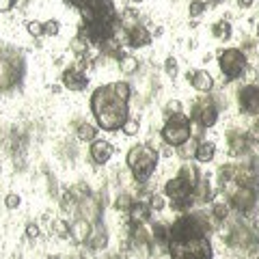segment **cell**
<instances>
[{"instance_id": "cell-1", "label": "cell", "mask_w": 259, "mask_h": 259, "mask_svg": "<svg viewBox=\"0 0 259 259\" xmlns=\"http://www.w3.org/2000/svg\"><path fill=\"white\" fill-rule=\"evenodd\" d=\"M127 100H123L112 84L97 87L91 95V112L97 121V127L106 132H117L123 127V123L130 119V106Z\"/></svg>"}, {"instance_id": "cell-2", "label": "cell", "mask_w": 259, "mask_h": 259, "mask_svg": "<svg viewBox=\"0 0 259 259\" xmlns=\"http://www.w3.org/2000/svg\"><path fill=\"white\" fill-rule=\"evenodd\" d=\"M199 180H201L199 168L194 164H184L180 168V173H177L173 180L166 182L164 194L171 199V205L175 212H184V209H188L194 203L192 190H194V186L199 184Z\"/></svg>"}, {"instance_id": "cell-3", "label": "cell", "mask_w": 259, "mask_h": 259, "mask_svg": "<svg viewBox=\"0 0 259 259\" xmlns=\"http://www.w3.org/2000/svg\"><path fill=\"white\" fill-rule=\"evenodd\" d=\"M125 162H127V168L134 180L139 184H145L158 166V151L149 147V145H134V147L127 151Z\"/></svg>"}, {"instance_id": "cell-4", "label": "cell", "mask_w": 259, "mask_h": 259, "mask_svg": "<svg viewBox=\"0 0 259 259\" xmlns=\"http://www.w3.org/2000/svg\"><path fill=\"white\" fill-rule=\"evenodd\" d=\"M168 255L171 259H214L212 242L203 238H190V240H171L168 244Z\"/></svg>"}, {"instance_id": "cell-5", "label": "cell", "mask_w": 259, "mask_h": 259, "mask_svg": "<svg viewBox=\"0 0 259 259\" xmlns=\"http://www.w3.org/2000/svg\"><path fill=\"white\" fill-rule=\"evenodd\" d=\"M192 139V121L182 112V115L168 117L164 127H162V141L168 147H180L186 141Z\"/></svg>"}, {"instance_id": "cell-6", "label": "cell", "mask_w": 259, "mask_h": 259, "mask_svg": "<svg viewBox=\"0 0 259 259\" xmlns=\"http://www.w3.org/2000/svg\"><path fill=\"white\" fill-rule=\"evenodd\" d=\"M218 67L227 80H238L246 71V54L238 48H227L218 56Z\"/></svg>"}, {"instance_id": "cell-7", "label": "cell", "mask_w": 259, "mask_h": 259, "mask_svg": "<svg viewBox=\"0 0 259 259\" xmlns=\"http://www.w3.org/2000/svg\"><path fill=\"white\" fill-rule=\"evenodd\" d=\"M190 121H197L199 127H212L218 121V106L209 95H201L190 110Z\"/></svg>"}, {"instance_id": "cell-8", "label": "cell", "mask_w": 259, "mask_h": 259, "mask_svg": "<svg viewBox=\"0 0 259 259\" xmlns=\"http://www.w3.org/2000/svg\"><path fill=\"white\" fill-rule=\"evenodd\" d=\"M24 63L18 56H0V91H9L20 82Z\"/></svg>"}, {"instance_id": "cell-9", "label": "cell", "mask_w": 259, "mask_h": 259, "mask_svg": "<svg viewBox=\"0 0 259 259\" xmlns=\"http://www.w3.org/2000/svg\"><path fill=\"white\" fill-rule=\"evenodd\" d=\"M236 184V182H233ZM225 190H229V199H231V205L238 209V212L246 214L250 209L255 207L257 203V188L255 186H242V184H236L233 188L227 186Z\"/></svg>"}, {"instance_id": "cell-10", "label": "cell", "mask_w": 259, "mask_h": 259, "mask_svg": "<svg viewBox=\"0 0 259 259\" xmlns=\"http://www.w3.org/2000/svg\"><path fill=\"white\" fill-rule=\"evenodd\" d=\"M240 102V110L246 115H259V87L255 84H246L238 95Z\"/></svg>"}, {"instance_id": "cell-11", "label": "cell", "mask_w": 259, "mask_h": 259, "mask_svg": "<svg viewBox=\"0 0 259 259\" xmlns=\"http://www.w3.org/2000/svg\"><path fill=\"white\" fill-rule=\"evenodd\" d=\"M61 82L65 89H69V91H82V89H87V84H89V78L80 67H69V69L63 71Z\"/></svg>"}, {"instance_id": "cell-12", "label": "cell", "mask_w": 259, "mask_h": 259, "mask_svg": "<svg viewBox=\"0 0 259 259\" xmlns=\"http://www.w3.org/2000/svg\"><path fill=\"white\" fill-rule=\"evenodd\" d=\"M78 214L87 218L89 223H100V214H102V203H100V199H95V197H84L82 201L78 203Z\"/></svg>"}, {"instance_id": "cell-13", "label": "cell", "mask_w": 259, "mask_h": 259, "mask_svg": "<svg viewBox=\"0 0 259 259\" xmlns=\"http://www.w3.org/2000/svg\"><path fill=\"white\" fill-rule=\"evenodd\" d=\"M91 229H93V223H89L87 218H76L74 223L69 225V238L71 242L76 244H87L89 242V236H91Z\"/></svg>"}, {"instance_id": "cell-14", "label": "cell", "mask_w": 259, "mask_h": 259, "mask_svg": "<svg viewBox=\"0 0 259 259\" xmlns=\"http://www.w3.org/2000/svg\"><path fill=\"white\" fill-rule=\"evenodd\" d=\"M112 145L108 141H102L97 139L91 143V147H89V156H91V160L95 162V164H106V162L112 158Z\"/></svg>"}, {"instance_id": "cell-15", "label": "cell", "mask_w": 259, "mask_h": 259, "mask_svg": "<svg viewBox=\"0 0 259 259\" xmlns=\"http://www.w3.org/2000/svg\"><path fill=\"white\" fill-rule=\"evenodd\" d=\"M188 80L192 89H197L199 93H209L214 89V78L209 71L205 69H197V71H188Z\"/></svg>"}, {"instance_id": "cell-16", "label": "cell", "mask_w": 259, "mask_h": 259, "mask_svg": "<svg viewBox=\"0 0 259 259\" xmlns=\"http://www.w3.org/2000/svg\"><path fill=\"white\" fill-rule=\"evenodd\" d=\"M151 212L153 209L149 207V203H145V201H134L132 203V207H130V223L132 225H145L149 221V216H151Z\"/></svg>"}, {"instance_id": "cell-17", "label": "cell", "mask_w": 259, "mask_h": 259, "mask_svg": "<svg viewBox=\"0 0 259 259\" xmlns=\"http://www.w3.org/2000/svg\"><path fill=\"white\" fill-rule=\"evenodd\" d=\"M87 244L91 246L93 250L106 248V244H108V231H106V227H104L102 223H93V229H91V236H89Z\"/></svg>"}, {"instance_id": "cell-18", "label": "cell", "mask_w": 259, "mask_h": 259, "mask_svg": "<svg viewBox=\"0 0 259 259\" xmlns=\"http://www.w3.org/2000/svg\"><path fill=\"white\" fill-rule=\"evenodd\" d=\"M127 35V44H130V48H145V46H149L151 44V32L145 28V26H136V28H132V30H127L125 32Z\"/></svg>"}, {"instance_id": "cell-19", "label": "cell", "mask_w": 259, "mask_h": 259, "mask_svg": "<svg viewBox=\"0 0 259 259\" xmlns=\"http://www.w3.org/2000/svg\"><path fill=\"white\" fill-rule=\"evenodd\" d=\"M151 238H153V242H156V246L168 248V244H171V225L156 223L153 225V231H151Z\"/></svg>"}, {"instance_id": "cell-20", "label": "cell", "mask_w": 259, "mask_h": 259, "mask_svg": "<svg viewBox=\"0 0 259 259\" xmlns=\"http://www.w3.org/2000/svg\"><path fill=\"white\" fill-rule=\"evenodd\" d=\"M216 156V145L209 143V141H201L199 147H197V153H194V158H197L201 164H207V162H212Z\"/></svg>"}, {"instance_id": "cell-21", "label": "cell", "mask_w": 259, "mask_h": 259, "mask_svg": "<svg viewBox=\"0 0 259 259\" xmlns=\"http://www.w3.org/2000/svg\"><path fill=\"white\" fill-rule=\"evenodd\" d=\"M76 136L82 143H93V141H97V127L91 123H78Z\"/></svg>"}, {"instance_id": "cell-22", "label": "cell", "mask_w": 259, "mask_h": 259, "mask_svg": "<svg viewBox=\"0 0 259 259\" xmlns=\"http://www.w3.org/2000/svg\"><path fill=\"white\" fill-rule=\"evenodd\" d=\"M119 69H121V74H125V76H132L139 71V59H134V56H121L119 59Z\"/></svg>"}, {"instance_id": "cell-23", "label": "cell", "mask_w": 259, "mask_h": 259, "mask_svg": "<svg viewBox=\"0 0 259 259\" xmlns=\"http://www.w3.org/2000/svg\"><path fill=\"white\" fill-rule=\"evenodd\" d=\"M229 151L233 153V156H238V153H244L246 147H248V141H246V136H242V134H229Z\"/></svg>"}, {"instance_id": "cell-24", "label": "cell", "mask_w": 259, "mask_h": 259, "mask_svg": "<svg viewBox=\"0 0 259 259\" xmlns=\"http://www.w3.org/2000/svg\"><path fill=\"white\" fill-rule=\"evenodd\" d=\"M197 147H199V143H197V139H192L190 141H186L184 145H180L177 147V156H180L182 160H190V158H194V153H197Z\"/></svg>"}, {"instance_id": "cell-25", "label": "cell", "mask_w": 259, "mask_h": 259, "mask_svg": "<svg viewBox=\"0 0 259 259\" xmlns=\"http://www.w3.org/2000/svg\"><path fill=\"white\" fill-rule=\"evenodd\" d=\"M212 32L216 39H221V41H227V39L231 37V24L229 22H216L212 26Z\"/></svg>"}, {"instance_id": "cell-26", "label": "cell", "mask_w": 259, "mask_h": 259, "mask_svg": "<svg viewBox=\"0 0 259 259\" xmlns=\"http://www.w3.org/2000/svg\"><path fill=\"white\" fill-rule=\"evenodd\" d=\"M212 216H214L216 223H223V221H227V216H229V207H227L225 203H214Z\"/></svg>"}, {"instance_id": "cell-27", "label": "cell", "mask_w": 259, "mask_h": 259, "mask_svg": "<svg viewBox=\"0 0 259 259\" xmlns=\"http://www.w3.org/2000/svg\"><path fill=\"white\" fill-rule=\"evenodd\" d=\"M164 115L168 117H175V115H182V102L180 100H168L166 106H164Z\"/></svg>"}, {"instance_id": "cell-28", "label": "cell", "mask_w": 259, "mask_h": 259, "mask_svg": "<svg viewBox=\"0 0 259 259\" xmlns=\"http://www.w3.org/2000/svg\"><path fill=\"white\" fill-rule=\"evenodd\" d=\"M121 130H123V134H125V136H134V134H139V130H141L139 119H127Z\"/></svg>"}, {"instance_id": "cell-29", "label": "cell", "mask_w": 259, "mask_h": 259, "mask_svg": "<svg viewBox=\"0 0 259 259\" xmlns=\"http://www.w3.org/2000/svg\"><path fill=\"white\" fill-rule=\"evenodd\" d=\"M26 30L30 32L32 37H41V35H46V30H44V22H37V20H30V22L26 24Z\"/></svg>"}, {"instance_id": "cell-30", "label": "cell", "mask_w": 259, "mask_h": 259, "mask_svg": "<svg viewBox=\"0 0 259 259\" xmlns=\"http://www.w3.org/2000/svg\"><path fill=\"white\" fill-rule=\"evenodd\" d=\"M52 229H54V233L59 238H69V225L65 223V221H54L52 223Z\"/></svg>"}, {"instance_id": "cell-31", "label": "cell", "mask_w": 259, "mask_h": 259, "mask_svg": "<svg viewBox=\"0 0 259 259\" xmlns=\"http://www.w3.org/2000/svg\"><path fill=\"white\" fill-rule=\"evenodd\" d=\"M188 11H190V18H199V15L205 11V3H203V0H192L190 7H188Z\"/></svg>"}, {"instance_id": "cell-32", "label": "cell", "mask_w": 259, "mask_h": 259, "mask_svg": "<svg viewBox=\"0 0 259 259\" xmlns=\"http://www.w3.org/2000/svg\"><path fill=\"white\" fill-rule=\"evenodd\" d=\"M44 30H46V35H50V37L59 35V30H61L59 20H48V22H44Z\"/></svg>"}, {"instance_id": "cell-33", "label": "cell", "mask_w": 259, "mask_h": 259, "mask_svg": "<svg viewBox=\"0 0 259 259\" xmlns=\"http://www.w3.org/2000/svg\"><path fill=\"white\" fill-rule=\"evenodd\" d=\"M20 203H22V197H20V194H15V192H9L5 197V205L9 207V209H18Z\"/></svg>"}, {"instance_id": "cell-34", "label": "cell", "mask_w": 259, "mask_h": 259, "mask_svg": "<svg viewBox=\"0 0 259 259\" xmlns=\"http://www.w3.org/2000/svg\"><path fill=\"white\" fill-rule=\"evenodd\" d=\"M164 71H166L168 76H175V74H177V59L168 56V59L164 61Z\"/></svg>"}, {"instance_id": "cell-35", "label": "cell", "mask_w": 259, "mask_h": 259, "mask_svg": "<svg viewBox=\"0 0 259 259\" xmlns=\"http://www.w3.org/2000/svg\"><path fill=\"white\" fill-rule=\"evenodd\" d=\"M149 207L151 209H158V212H160V209L164 207V199H162L160 194H151V197H149Z\"/></svg>"}, {"instance_id": "cell-36", "label": "cell", "mask_w": 259, "mask_h": 259, "mask_svg": "<svg viewBox=\"0 0 259 259\" xmlns=\"http://www.w3.org/2000/svg\"><path fill=\"white\" fill-rule=\"evenodd\" d=\"M132 203H134V201L130 199L127 194H123V197H119V199H117V207H119V209H127V212H130V207H132Z\"/></svg>"}, {"instance_id": "cell-37", "label": "cell", "mask_w": 259, "mask_h": 259, "mask_svg": "<svg viewBox=\"0 0 259 259\" xmlns=\"http://www.w3.org/2000/svg\"><path fill=\"white\" fill-rule=\"evenodd\" d=\"M13 5H15V0H0V13L11 11V9H13Z\"/></svg>"}, {"instance_id": "cell-38", "label": "cell", "mask_w": 259, "mask_h": 259, "mask_svg": "<svg viewBox=\"0 0 259 259\" xmlns=\"http://www.w3.org/2000/svg\"><path fill=\"white\" fill-rule=\"evenodd\" d=\"M26 236H28L30 240L37 238V236H39V227H37V225H28V227H26Z\"/></svg>"}, {"instance_id": "cell-39", "label": "cell", "mask_w": 259, "mask_h": 259, "mask_svg": "<svg viewBox=\"0 0 259 259\" xmlns=\"http://www.w3.org/2000/svg\"><path fill=\"white\" fill-rule=\"evenodd\" d=\"M65 3H69L71 7H78V9H82V7H84V3H87V0H65Z\"/></svg>"}, {"instance_id": "cell-40", "label": "cell", "mask_w": 259, "mask_h": 259, "mask_svg": "<svg viewBox=\"0 0 259 259\" xmlns=\"http://www.w3.org/2000/svg\"><path fill=\"white\" fill-rule=\"evenodd\" d=\"M255 0H238V5H240V9H248V7H253Z\"/></svg>"}, {"instance_id": "cell-41", "label": "cell", "mask_w": 259, "mask_h": 259, "mask_svg": "<svg viewBox=\"0 0 259 259\" xmlns=\"http://www.w3.org/2000/svg\"><path fill=\"white\" fill-rule=\"evenodd\" d=\"M48 259H61L59 255H50V257H48Z\"/></svg>"}, {"instance_id": "cell-42", "label": "cell", "mask_w": 259, "mask_h": 259, "mask_svg": "<svg viewBox=\"0 0 259 259\" xmlns=\"http://www.w3.org/2000/svg\"><path fill=\"white\" fill-rule=\"evenodd\" d=\"M207 3H218V0H207Z\"/></svg>"}, {"instance_id": "cell-43", "label": "cell", "mask_w": 259, "mask_h": 259, "mask_svg": "<svg viewBox=\"0 0 259 259\" xmlns=\"http://www.w3.org/2000/svg\"><path fill=\"white\" fill-rule=\"evenodd\" d=\"M132 3H143V0H132Z\"/></svg>"}, {"instance_id": "cell-44", "label": "cell", "mask_w": 259, "mask_h": 259, "mask_svg": "<svg viewBox=\"0 0 259 259\" xmlns=\"http://www.w3.org/2000/svg\"><path fill=\"white\" fill-rule=\"evenodd\" d=\"M257 35H259V26H257Z\"/></svg>"}, {"instance_id": "cell-45", "label": "cell", "mask_w": 259, "mask_h": 259, "mask_svg": "<svg viewBox=\"0 0 259 259\" xmlns=\"http://www.w3.org/2000/svg\"><path fill=\"white\" fill-rule=\"evenodd\" d=\"M257 259H259V255H257Z\"/></svg>"}]
</instances>
